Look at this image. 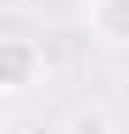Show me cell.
<instances>
[{"label": "cell", "instance_id": "obj_1", "mask_svg": "<svg viewBox=\"0 0 129 134\" xmlns=\"http://www.w3.org/2000/svg\"><path fill=\"white\" fill-rule=\"evenodd\" d=\"M39 78H45V50L28 39V34H6V39H0V90L17 100V95L34 90Z\"/></svg>", "mask_w": 129, "mask_h": 134}, {"label": "cell", "instance_id": "obj_2", "mask_svg": "<svg viewBox=\"0 0 129 134\" xmlns=\"http://www.w3.org/2000/svg\"><path fill=\"white\" fill-rule=\"evenodd\" d=\"M84 28L112 50H129V0H90L84 6Z\"/></svg>", "mask_w": 129, "mask_h": 134}, {"label": "cell", "instance_id": "obj_3", "mask_svg": "<svg viewBox=\"0 0 129 134\" xmlns=\"http://www.w3.org/2000/svg\"><path fill=\"white\" fill-rule=\"evenodd\" d=\"M62 134H112V112L107 106H79Z\"/></svg>", "mask_w": 129, "mask_h": 134}, {"label": "cell", "instance_id": "obj_4", "mask_svg": "<svg viewBox=\"0 0 129 134\" xmlns=\"http://www.w3.org/2000/svg\"><path fill=\"white\" fill-rule=\"evenodd\" d=\"M6 6H17V0H6Z\"/></svg>", "mask_w": 129, "mask_h": 134}]
</instances>
